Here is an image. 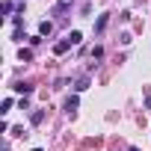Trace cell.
Segmentation results:
<instances>
[{
  "instance_id": "obj_8",
  "label": "cell",
  "mask_w": 151,
  "mask_h": 151,
  "mask_svg": "<svg viewBox=\"0 0 151 151\" xmlns=\"http://www.w3.org/2000/svg\"><path fill=\"white\" fill-rule=\"evenodd\" d=\"M42 119H45V113H42V110H36V113L30 116V122H33V124H42Z\"/></svg>"
},
{
  "instance_id": "obj_6",
  "label": "cell",
  "mask_w": 151,
  "mask_h": 151,
  "mask_svg": "<svg viewBox=\"0 0 151 151\" xmlns=\"http://www.w3.org/2000/svg\"><path fill=\"white\" fill-rule=\"evenodd\" d=\"M15 92H24V95H33V86H30V83H15Z\"/></svg>"
},
{
  "instance_id": "obj_3",
  "label": "cell",
  "mask_w": 151,
  "mask_h": 151,
  "mask_svg": "<svg viewBox=\"0 0 151 151\" xmlns=\"http://www.w3.org/2000/svg\"><path fill=\"white\" fill-rule=\"evenodd\" d=\"M50 33H53V24L50 21H42L39 24V36H50Z\"/></svg>"
},
{
  "instance_id": "obj_12",
  "label": "cell",
  "mask_w": 151,
  "mask_h": 151,
  "mask_svg": "<svg viewBox=\"0 0 151 151\" xmlns=\"http://www.w3.org/2000/svg\"><path fill=\"white\" fill-rule=\"evenodd\" d=\"M127 151H139V148H136V145H130V148H127Z\"/></svg>"
},
{
  "instance_id": "obj_5",
  "label": "cell",
  "mask_w": 151,
  "mask_h": 151,
  "mask_svg": "<svg viewBox=\"0 0 151 151\" xmlns=\"http://www.w3.org/2000/svg\"><path fill=\"white\" fill-rule=\"evenodd\" d=\"M68 47H71V42L65 39V42H59V45H53V53H65Z\"/></svg>"
},
{
  "instance_id": "obj_2",
  "label": "cell",
  "mask_w": 151,
  "mask_h": 151,
  "mask_svg": "<svg viewBox=\"0 0 151 151\" xmlns=\"http://www.w3.org/2000/svg\"><path fill=\"white\" fill-rule=\"evenodd\" d=\"M77 104H80V101H77V95H68V98H65V110H68V113L77 110Z\"/></svg>"
},
{
  "instance_id": "obj_11",
  "label": "cell",
  "mask_w": 151,
  "mask_h": 151,
  "mask_svg": "<svg viewBox=\"0 0 151 151\" xmlns=\"http://www.w3.org/2000/svg\"><path fill=\"white\" fill-rule=\"evenodd\" d=\"M145 107H148V110H151V95H148V98H145Z\"/></svg>"
},
{
  "instance_id": "obj_9",
  "label": "cell",
  "mask_w": 151,
  "mask_h": 151,
  "mask_svg": "<svg viewBox=\"0 0 151 151\" xmlns=\"http://www.w3.org/2000/svg\"><path fill=\"white\" fill-rule=\"evenodd\" d=\"M107 21H110V18H107V15H101V18H98V24H95V30H98V33H101V30H104V27H107Z\"/></svg>"
},
{
  "instance_id": "obj_1",
  "label": "cell",
  "mask_w": 151,
  "mask_h": 151,
  "mask_svg": "<svg viewBox=\"0 0 151 151\" xmlns=\"http://www.w3.org/2000/svg\"><path fill=\"white\" fill-rule=\"evenodd\" d=\"M65 39H68L71 45H80V42H83V33H80V30H71V33H68Z\"/></svg>"
},
{
  "instance_id": "obj_7",
  "label": "cell",
  "mask_w": 151,
  "mask_h": 151,
  "mask_svg": "<svg viewBox=\"0 0 151 151\" xmlns=\"http://www.w3.org/2000/svg\"><path fill=\"white\" fill-rule=\"evenodd\" d=\"M68 6H71V0H56V15H62Z\"/></svg>"
},
{
  "instance_id": "obj_4",
  "label": "cell",
  "mask_w": 151,
  "mask_h": 151,
  "mask_svg": "<svg viewBox=\"0 0 151 151\" xmlns=\"http://www.w3.org/2000/svg\"><path fill=\"white\" fill-rule=\"evenodd\" d=\"M83 89H89V77H80L77 83H74V92H83Z\"/></svg>"
},
{
  "instance_id": "obj_10",
  "label": "cell",
  "mask_w": 151,
  "mask_h": 151,
  "mask_svg": "<svg viewBox=\"0 0 151 151\" xmlns=\"http://www.w3.org/2000/svg\"><path fill=\"white\" fill-rule=\"evenodd\" d=\"M18 56H21V62H27V59H33V50H27V47H21V53H18Z\"/></svg>"
},
{
  "instance_id": "obj_13",
  "label": "cell",
  "mask_w": 151,
  "mask_h": 151,
  "mask_svg": "<svg viewBox=\"0 0 151 151\" xmlns=\"http://www.w3.org/2000/svg\"><path fill=\"white\" fill-rule=\"evenodd\" d=\"M33 151H45V148H33Z\"/></svg>"
}]
</instances>
